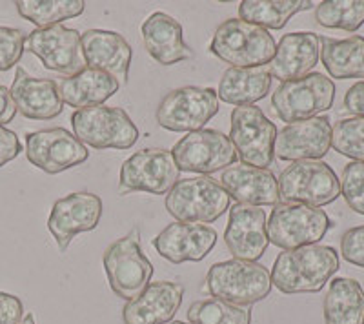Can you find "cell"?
Segmentation results:
<instances>
[{"label":"cell","instance_id":"6","mask_svg":"<svg viewBox=\"0 0 364 324\" xmlns=\"http://www.w3.org/2000/svg\"><path fill=\"white\" fill-rule=\"evenodd\" d=\"M230 195L210 177L181 179L166 195V210L178 222L210 225L230 208Z\"/></svg>","mask_w":364,"mask_h":324},{"label":"cell","instance_id":"19","mask_svg":"<svg viewBox=\"0 0 364 324\" xmlns=\"http://www.w3.org/2000/svg\"><path fill=\"white\" fill-rule=\"evenodd\" d=\"M224 242L233 259L259 261L269 246L264 210L248 204H235L228 217Z\"/></svg>","mask_w":364,"mask_h":324},{"label":"cell","instance_id":"7","mask_svg":"<svg viewBox=\"0 0 364 324\" xmlns=\"http://www.w3.org/2000/svg\"><path fill=\"white\" fill-rule=\"evenodd\" d=\"M336 100V82L323 73L281 82L272 95V106L282 122L308 121L328 112Z\"/></svg>","mask_w":364,"mask_h":324},{"label":"cell","instance_id":"21","mask_svg":"<svg viewBox=\"0 0 364 324\" xmlns=\"http://www.w3.org/2000/svg\"><path fill=\"white\" fill-rule=\"evenodd\" d=\"M321 58V38L314 31H294L282 35L277 50L268 64L272 79L281 82L301 79L308 75Z\"/></svg>","mask_w":364,"mask_h":324},{"label":"cell","instance_id":"34","mask_svg":"<svg viewBox=\"0 0 364 324\" xmlns=\"http://www.w3.org/2000/svg\"><path fill=\"white\" fill-rule=\"evenodd\" d=\"M331 148L353 162H364V119L350 117L331 126Z\"/></svg>","mask_w":364,"mask_h":324},{"label":"cell","instance_id":"35","mask_svg":"<svg viewBox=\"0 0 364 324\" xmlns=\"http://www.w3.org/2000/svg\"><path fill=\"white\" fill-rule=\"evenodd\" d=\"M341 195L359 215H364V162H350L341 175Z\"/></svg>","mask_w":364,"mask_h":324},{"label":"cell","instance_id":"39","mask_svg":"<svg viewBox=\"0 0 364 324\" xmlns=\"http://www.w3.org/2000/svg\"><path fill=\"white\" fill-rule=\"evenodd\" d=\"M21 151L22 144L18 141L17 134L6 128V126H0V168L15 161L21 155Z\"/></svg>","mask_w":364,"mask_h":324},{"label":"cell","instance_id":"30","mask_svg":"<svg viewBox=\"0 0 364 324\" xmlns=\"http://www.w3.org/2000/svg\"><path fill=\"white\" fill-rule=\"evenodd\" d=\"M314 6L310 0H245L239 4V18L264 29H282L294 15Z\"/></svg>","mask_w":364,"mask_h":324},{"label":"cell","instance_id":"41","mask_svg":"<svg viewBox=\"0 0 364 324\" xmlns=\"http://www.w3.org/2000/svg\"><path fill=\"white\" fill-rule=\"evenodd\" d=\"M15 115H17V108L11 99V93L8 87L0 84V126L11 122Z\"/></svg>","mask_w":364,"mask_h":324},{"label":"cell","instance_id":"15","mask_svg":"<svg viewBox=\"0 0 364 324\" xmlns=\"http://www.w3.org/2000/svg\"><path fill=\"white\" fill-rule=\"evenodd\" d=\"M26 157L44 173L57 175L86 162L90 151L66 128H48L26 135Z\"/></svg>","mask_w":364,"mask_h":324},{"label":"cell","instance_id":"38","mask_svg":"<svg viewBox=\"0 0 364 324\" xmlns=\"http://www.w3.org/2000/svg\"><path fill=\"white\" fill-rule=\"evenodd\" d=\"M24 319V304L13 293L0 291V324H18Z\"/></svg>","mask_w":364,"mask_h":324},{"label":"cell","instance_id":"28","mask_svg":"<svg viewBox=\"0 0 364 324\" xmlns=\"http://www.w3.org/2000/svg\"><path fill=\"white\" fill-rule=\"evenodd\" d=\"M326 324H364V290L355 279L337 277L323 303Z\"/></svg>","mask_w":364,"mask_h":324},{"label":"cell","instance_id":"11","mask_svg":"<svg viewBox=\"0 0 364 324\" xmlns=\"http://www.w3.org/2000/svg\"><path fill=\"white\" fill-rule=\"evenodd\" d=\"M219 113V97L215 90L200 86H184L170 92L159 104L155 119L161 128L173 134H191Z\"/></svg>","mask_w":364,"mask_h":324},{"label":"cell","instance_id":"3","mask_svg":"<svg viewBox=\"0 0 364 324\" xmlns=\"http://www.w3.org/2000/svg\"><path fill=\"white\" fill-rule=\"evenodd\" d=\"M275 40L268 29L255 24L228 18L217 28L210 42V51L232 68H264L275 55Z\"/></svg>","mask_w":364,"mask_h":324},{"label":"cell","instance_id":"14","mask_svg":"<svg viewBox=\"0 0 364 324\" xmlns=\"http://www.w3.org/2000/svg\"><path fill=\"white\" fill-rule=\"evenodd\" d=\"M26 51L33 53L46 70L71 77L86 68L82 35L66 26L37 28L26 38Z\"/></svg>","mask_w":364,"mask_h":324},{"label":"cell","instance_id":"22","mask_svg":"<svg viewBox=\"0 0 364 324\" xmlns=\"http://www.w3.org/2000/svg\"><path fill=\"white\" fill-rule=\"evenodd\" d=\"M82 51L86 66L106 71L120 86L128 82L133 51L122 35L109 29H87L82 33Z\"/></svg>","mask_w":364,"mask_h":324},{"label":"cell","instance_id":"42","mask_svg":"<svg viewBox=\"0 0 364 324\" xmlns=\"http://www.w3.org/2000/svg\"><path fill=\"white\" fill-rule=\"evenodd\" d=\"M18 324H37V323H35L33 313H28V315H26L24 319H22V323H18Z\"/></svg>","mask_w":364,"mask_h":324},{"label":"cell","instance_id":"12","mask_svg":"<svg viewBox=\"0 0 364 324\" xmlns=\"http://www.w3.org/2000/svg\"><path fill=\"white\" fill-rule=\"evenodd\" d=\"M181 180V170L170 150L146 148L126 158L120 166L119 195L146 191L151 195H168Z\"/></svg>","mask_w":364,"mask_h":324},{"label":"cell","instance_id":"27","mask_svg":"<svg viewBox=\"0 0 364 324\" xmlns=\"http://www.w3.org/2000/svg\"><path fill=\"white\" fill-rule=\"evenodd\" d=\"M272 77L266 68H228L220 77L217 97L232 106H255L268 97Z\"/></svg>","mask_w":364,"mask_h":324},{"label":"cell","instance_id":"33","mask_svg":"<svg viewBox=\"0 0 364 324\" xmlns=\"http://www.w3.org/2000/svg\"><path fill=\"white\" fill-rule=\"evenodd\" d=\"M315 21L330 29L357 31L364 24V0H326L315 8Z\"/></svg>","mask_w":364,"mask_h":324},{"label":"cell","instance_id":"17","mask_svg":"<svg viewBox=\"0 0 364 324\" xmlns=\"http://www.w3.org/2000/svg\"><path fill=\"white\" fill-rule=\"evenodd\" d=\"M331 148V124L328 117L286 124L277 131L275 157L281 161H321Z\"/></svg>","mask_w":364,"mask_h":324},{"label":"cell","instance_id":"37","mask_svg":"<svg viewBox=\"0 0 364 324\" xmlns=\"http://www.w3.org/2000/svg\"><path fill=\"white\" fill-rule=\"evenodd\" d=\"M341 254L350 264L364 268V226H355L344 232L341 239Z\"/></svg>","mask_w":364,"mask_h":324},{"label":"cell","instance_id":"10","mask_svg":"<svg viewBox=\"0 0 364 324\" xmlns=\"http://www.w3.org/2000/svg\"><path fill=\"white\" fill-rule=\"evenodd\" d=\"M277 126L257 106H239L232 112L230 141L235 148L240 164L255 168L272 166L275 158Z\"/></svg>","mask_w":364,"mask_h":324},{"label":"cell","instance_id":"9","mask_svg":"<svg viewBox=\"0 0 364 324\" xmlns=\"http://www.w3.org/2000/svg\"><path fill=\"white\" fill-rule=\"evenodd\" d=\"M331 228L328 213L304 204H277L266 220L268 241L282 249L317 244Z\"/></svg>","mask_w":364,"mask_h":324},{"label":"cell","instance_id":"36","mask_svg":"<svg viewBox=\"0 0 364 324\" xmlns=\"http://www.w3.org/2000/svg\"><path fill=\"white\" fill-rule=\"evenodd\" d=\"M28 35L18 28L0 26V71H9L21 63Z\"/></svg>","mask_w":364,"mask_h":324},{"label":"cell","instance_id":"2","mask_svg":"<svg viewBox=\"0 0 364 324\" xmlns=\"http://www.w3.org/2000/svg\"><path fill=\"white\" fill-rule=\"evenodd\" d=\"M272 286V274L261 262L230 259L217 262L208 270L203 290L230 304L252 306L264 301Z\"/></svg>","mask_w":364,"mask_h":324},{"label":"cell","instance_id":"13","mask_svg":"<svg viewBox=\"0 0 364 324\" xmlns=\"http://www.w3.org/2000/svg\"><path fill=\"white\" fill-rule=\"evenodd\" d=\"M171 155L178 170L190 173H215L235 164L237 153L232 141L219 129H199L182 137Z\"/></svg>","mask_w":364,"mask_h":324},{"label":"cell","instance_id":"1","mask_svg":"<svg viewBox=\"0 0 364 324\" xmlns=\"http://www.w3.org/2000/svg\"><path fill=\"white\" fill-rule=\"evenodd\" d=\"M336 248L323 244L282 249L272 268V284L286 296L317 293L339 270Z\"/></svg>","mask_w":364,"mask_h":324},{"label":"cell","instance_id":"40","mask_svg":"<svg viewBox=\"0 0 364 324\" xmlns=\"http://www.w3.org/2000/svg\"><path fill=\"white\" fill-rule=\"evenodd\" d=\"M344 108L355 117L364 119V80L353 84L344 95Z\"/></svg>","mask_w":364,"mask_h":324},{"label":"cell","instance_id":"25","mask_svg":"<svg viewBox=\"0 0 364 324\" xmlns=\"http://www.w3.org/2000/svg\"><path fill=\"white\" fill-rule=\"evenodd\" d=\"M141 33L149 57L162 66H173L193 57V51L184 42V29L181 22L168 13H151L142 22Z\"/></svg>","mask_w":364,"mask_h":324},{"label":"cell","instance_id":"26","mask_svg":"<svg viewBox=\"0 0 364 324\" xmlns=\"http://www.w3.org/2000/svg\"><path fill=\"white\" fill-rule=\"evenodd\" d=\"M119 87L120 84L109 73L90 66L75 75L66 77L58 84L63 102L77 109L104 106L106 100H109L119 92Z\"/></svg>","mask_w":364,"mask_h":324},{"label":"cell","instance_id":"8","mask_svg":"<svg viewBox=\"0 0 364 324\" xmlns=\"http://www.w3.org/2000/svg\"><path fill=\"white\" fill-rule=\"evenodd\" d=\"M279 195L290 204L321 208L341 197V180L323 161H297L277 179Z\"/></svg>","mask_w":364,"mask_h":324},{"label":"cell","instance_id":"18","mask_svg":"<svg viewBox=\"0 0 364 324\" xmlns=\"http://www.w3.org/2000/svg\"><path fill=\"white\" fill-rule=\"evenodd\" d=\"M219 233L208 225H193V222H171L166 226L151 246L157 254L173 264L182 262H199L210 255L215 248Z\"/></svg>","mask_w":364,"mask_h":324},{"label":"cell","instance_id":"31","mask_svg":"<svg viewBox=\"0 0 364 324\" xmlns=\"http://www.w3.org/2000/svg\"><path fill=\"white\" fill-rule=\"evenodd\" d=\"M15 6L18 15L37 28L63 24L64 21L80 17L86 9L82 0H18Z\"/></svg>","mask_w":364,"mask_h":324},{"label":"cell","instance_id":"29","mask_svg":"<svg viewBox=\"0 0 364 324\" xmlns=\"http://www.w3.org/2000/svg\"><path fill=\"white\" fill-rule=\"evenodd\" d=\"M321 60L331 79H364V37L321 38Z\"/></svg>","mask_w":364,"mask_h":324},{"label":"cell","instance_id":"4","mask_svg":"<svg viewBox=\"0 0 364 324\" xmlns=\"http://www.w3.org/2000/svg\"><path fill=\"white\" fill-rule=\"evenodd\" d=\"M102 264L112 291L126 303L141 296L154 277V264L142 252L136 228L106 248Z\"/></svg>","mask_w":364,"mask_h":324},{"label":"cell","instance_id":"5","mask_svg":"<svg viewBox=\"0 0 364 324\" xmlns=\"http://www.w3.org/2000/svg\"><path fill=\"white\" fill-rule=\"evenodd\" d=\"M71 128L75 137L95 150H129L139 141V128L119 106L77 109Z\"/></svg>","mask_w":364,"mask_h":324},{"label":"cell","instance_id":"20","mask_svg":"<svg viewBox=\"0 0 364 324\" xmlns=\"http://www.w3.org/2000/svg\"><path fill=\"white\" fill-rule=\"evenodd\" d=\"M9 93L17 112L31 121H51L63 113L64 102L58 84L53 79L31 77L22 66H17Z\"/></svg>","mask_w":364,"mask_h":324},{"label":"cell","instance_id":"16","mask_svg":"<svg viewBox=\"0 0 364 324\" xmlns=\"http://www.w3.org/2000/svg\"><path fill=\"white\" fill-rule=\"evenodd\" d=\"M102 217V199L90 191H75L58 199L48 217V230L64 254L79 233L95 230Z\"/></svg>","mask_w":364,"mask_h":324},{"label":"cell","instance_id":"32","mask_svg":"<svg viewBox=\"0 0 364 324\" xmlns=\"http://www.w3.org/2000/svg\"><path fill=\"white\" fill-rule=\"evenodd\" d=\"M190 324H252V310L220 299L195 301L188 308Z\"/></svg>","mask_w":364,"mask_h":324},{"label":"cell","instance_id":"23","mask_svg":"<svg viewBox=\"0 0 364 324\" xmlns=\"http://www.w3.org/2000/svg\"><path fill=\"white\" fill-rule=\"evenodd\" d=\"M184 286L171 281L149 283L141 296L122 308L124 324H166L173 320L182 304Z\"/></svg>","mask_w":364,"mask_h":324},{"label":"cell","instance_id":"24","mask_svg":"<svg viewBox=\"0 0 364 324\" xmlns=\"http://www.w3.org/2000/svg\"><path fill=\"white\" fill-rule=\"evenodd\" d=\"M220 186L226 190L230 199L237 204L248 206H277L281 204L277 177L269 170L255 166H230L220 175Z\"/></svg>","mask_w":364,"mask_h":324},{"label":"cell","instance_id":"43","mask_svg":"<svg viewBox=\"0 0 364 324\" xmlns=\"http://www.w3.org/2000/svg\"><path fill=\"white\" fill-rule=\"evenodd\" d=\"M166 324H190V323H184V320H170V323Z\"/></svg>","mask_w":364,"mask_h":324}]
</instances>
